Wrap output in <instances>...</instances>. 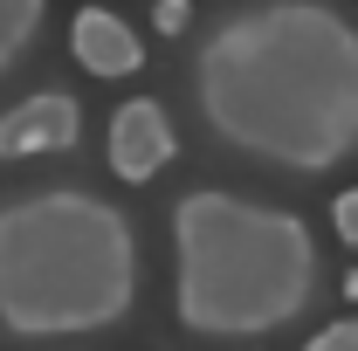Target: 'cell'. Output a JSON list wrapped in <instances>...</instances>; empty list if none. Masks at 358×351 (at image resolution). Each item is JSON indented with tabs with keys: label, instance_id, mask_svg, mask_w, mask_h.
I'll list each match as a JSON object with an SVG mask.
<instances>
[{
	"label": "cell",
	"instance_id": "1",
	"mask_svg": "<svg viewBox=\"0 0 358 351\" xmlns=\"http://www.w3.org/2000/svg\"><path fill=\"white\" fill-rule=\"evenodd\" d=\"M193 96L221 145L282 173L358 159V28L324 0L227 14L193 55Z\"/></svg>",
	"mask_w": 358,
	"mask_h": 351
},
{
	"label": "cell",
	"instance_id": "2",
	"mask_svg": "<svg viewBox=\"0 0 358 351\" xmlns=\"http://www.w3.org/2000/svg\"><path fill=\"white\" fill-rule=\"evenodd\" d=\"M173 303L200 338H268L317 296V241L289 207L193 186L173 207Z\"/></svg>",
	"mask_w": 358,
	"mask_h": 351
},
{
	"label": "cell",
	"instance_id": "3",
	"mask_svg": "<svg viewBox=\"0 0 358 351\" xmlns=\"http://www.w3.org/2000/svg\"><path fill=\"white\" fill-rule=\"evenodd\" d=\"M138 296V241L110 200L55 186L0 207V324L14 338L110 331Z\"/></svg>",
	"mask_w": 358,
	"mask_h": 351
},
{
	"label": "cell",
	"instance_id": "4",
	"mask_svg": "<svg viewBox=\"0 0 358 351\" xmlns=\"http://www.w3.org/2000/svg\"><path fill=\"white\" fill-rule=\"evenodd\" d=\"M179 138H173V117L152 103V96H131V103H117V117H110V173L145 186V179H159L173 166Z\"/></svg>",
	"mask_w": 358,
	"mask_h": 351
},
{
	"label": "cell",
	"instance_id": "5",
	"mask_svg": "<svg viewBox=\"0 0 358 351\" xmlns=\"http://www.w3.org/2000/svg\"><path fill=\"white\" fill-rule=\"evenodd\" d=\"M83 131V110L69 89H35L0 117V159H42V152H69Z\"/></svg>",
	"mask_w": 358,
	"mask_h": 351
},
{
	"label": "cell",
	"instance_id": "6",
	"mask_svg": "<svg viewBox=\"0 0 358 351\" xmlns=\"http://www.w3.org/2000/svg\"><path fill=\"white\" fill-rule=\"evenodd\" d=\"M69 48H76V62L90 76H138V62H145V42L131 35V21L110 14V7H83L76 28H69Z\"/></svg>",
	"mask_w": 358,
	"mask_h": 351
},
{
	"label": "cell",
	"instance_id": "7",
	"mask_svg": "<svg viewBox=\"0 0 358 351\" xmlns=\"http://www.w3.org/2000/svg\"><path fill=\"white\" fill-rule=\"evenodd\" d=\"M42 14H48V0H0V76H7L28 48H35Z\"/></svg>",
	"mask_w": 358,
	"mask_h": 351
},
{
	"label": "cell",
	"instance_id": "8",
	"mask_svg": "<svg viewBox=\"0 0 358 351\" xmlns=\"http://www.w3.org/2000/svg\"><path fill=\"white\" fill-rule=\"evenodd\" d=\"M303 351H358V317H338V324H324Z\"/></svg>",
	"mask_w": 358,
	"mask_h": 351
},
{
	"label": "cell",
	"instance_id": "9",
	"mask_svg": "<svg viewBox=\"0 0 358 351\" xmlns=\"http://www.w3.org/2000/svg\"><path fill=\"white\" fill-rule=\"evenodd\" d=\"M331 220H338V241H345V248H358V186H345V193H338Z\"/></svg>",
	"mask_w": 358,
	"mask_h": 351
},
{
	"label": "cell",
	"instance_id": "10",
	"mask_svg": "<svg viewBox=\"0 0 358 351\" xmlns=\"http://www.w3.org/2000/svg\"><path fill=\"white\" fill-rule=\"evenodd\" d=\"M159 28H186V0H159Z\"/></svg>",
	"mask_w": 358,
	"mask_h": 351
}]
</instances>
